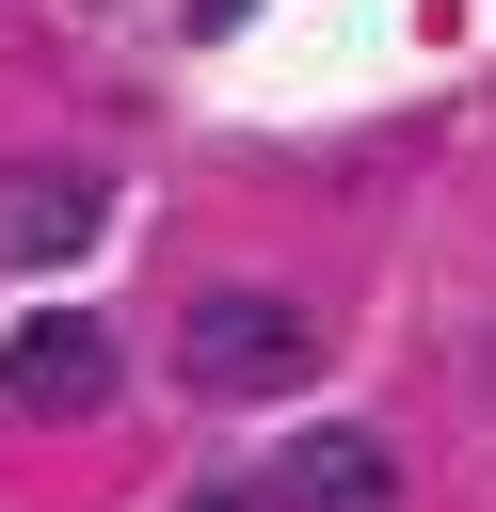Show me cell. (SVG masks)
<instances>
[{
    "instance_id": "1",
    "label": "cell",
    "mask_w": 496,
    "mask_h": 512,
    "mask_svg": "<svg viewBox=\"0 0 496 512\" xmlns=\"http://www.w3.org/2000/svg\"><path fill=\"white\" fill-rule=\"evenodd\" d=\"M320 368V320L304 304H272V288H192L176 304V384H208V400H288Z\"/></svg>"
},
{
    "instance_id": "2",
    "label": "cell",
    "mask_w": 496,
    "mask_h": 512,
    "mask_svg": "<svg viewBox=\"0 0 496 512\" xmlns=\"http://www.w3.org/2000/svg\"><path fill=\"white\" fill-rule=\"evenodd\" d=\"M0 400H16V416H96V400H112V336H96V320H16Z\"/></svg>"
},
{
    "instance_id": "3",
    "label": "cell",
    "mask_w": 496,
    "mask_h": 512,
    "mask_svg": "<svg viewBox=\"0 0 496 512\" xmlns=\"http://www.w3.org/2000/svg\"><path fill=\"white\" fill-rule=\"evenodd\" d=\"M272 512H400V464H384V432H304L288 464H272Z\"/></svg>"
},
{
    "instance_id": "4",
    "label": "cell",
    "mask_w": 496,
    "mask_h": 512,
    "mask_svg": "<svg viewBox=\"0 0 496 512\" xmlns=\"http://www.w3.org/2000/svg\"><path fill=\"white\" fill-rule=\"evenodd\" d=\"M64 240H96V176H64V160L0 176V256H64Z\"/></svg>"
},
{
    "instance_id": "5",
    "label": "cell",
    "mask_w": 496,
    "mask_h": 512,
    "mask_svg": "<svg viewBox=\"0 0 496 512\" xmlns=\"http://www.w3.org/2000/svg\"><path fill=\"white\" fill-rule=\"evenodd\" d=\"M192 512H272V496H240V480H208V496H192Z\"/></svg>"
}]
</instances>
